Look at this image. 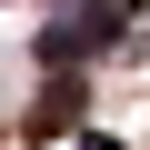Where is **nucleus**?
Instances as JSON below:
<instances>
[{
  "instance_id": "nucleus-1",
  "label": "nucleus",
  "mask_w": 150,
  "mask_h": 150,
  "mask_svg": "<svg viewBox=\"0 0 150 150\" xmlns=\"http://www.w3.org/2000/svg\"><path fill=\"white\" fill-rule=\"evenodd\" d=\"M120 20H130L120 0H100V10H70V20L50 30V60H80V50H100V40H120Z\"/></svg>"
},
{
  "instance_id": "nucleus-2",
  "label": "nucleus",
  "mask_w": 150,
  "mask_h": 150,
  "mask_svg": "<svg viewBox=\"0 0 150 150\" xmlns=\"http://www.w3.org/2000/svg\"><path fill=\"white\" fill-rule=\"evenodd\" d=\"M80 150H120V140H80Z\"/></svg>"
}]
</instances>
